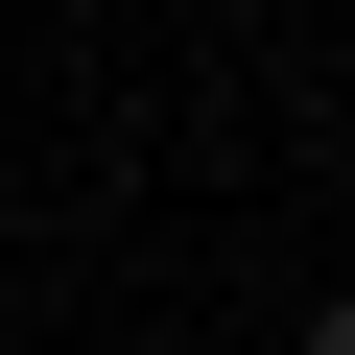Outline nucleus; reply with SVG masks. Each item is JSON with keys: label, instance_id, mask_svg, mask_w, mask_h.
<instances>
[{"label": "nucleus", "instance_id": "nucleus-1", "mask_svg": "<svg viewBox=\"0 0 355 355\" xmlns=\"http://www.w3.org/2000/svg\"><path fill=\"white\" fill-rule=\"evenodd\" d=\"M308 355H355V308H308Z\"/></svg>", "mask_w": 355, "mask_h": 355}]
</instances>
